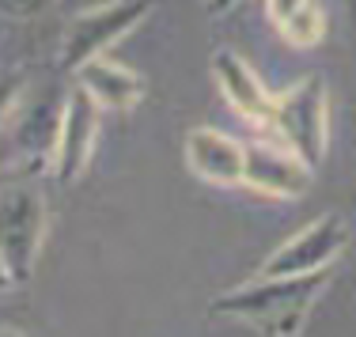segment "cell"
I'll use <instances>...</instances> for the list:
<instances>
[{"instance_id":"277c9868","label":"cell","mask_w":356,"mask_h":337,"mask_svg":"<svg viewBox=\"0 0 356 337\" xmlns=\"http://www.w3.org/2000/svg\"><path fill=\"white\" fill-rule=\"evenodd\" d=\"M61 103H65V95L27 99V91H23V99L12 106V114L0 125V174L49 171L57 122H61Z\"/></svg>"},{"instance_id":"8fae6325","label":"cell","mask_w":356,"mask_h":337,"mask_svg":"<svg viewBox=\"0 0 356 337\" xmlns=\"http://www.w3.org/2000/svg\"><path fill=\"white\" fill-rule=\"evenodd\" d=\"M72 80H76V88H83L99 106H103V114L106 110H114V114L133 110V106L144 103V91H148V83H144L140 72H133L129 65L114 61L110 54H99V57H91V61H83L80 69L72 72Z\"/></svg>"},{"instance_id":"5bb4252c","label":"cell","mask_w":356,"mask_h":337,"mask_svg":"<svg viewBox=\"0 0 356 337\" xmlns=\"http://www.w3.org/2000/svg\"><path fill=\"white\" fill-rule=\"evenodd\" d=\"M23 91H27V76H23V72L0 76V125H4L8 114H12V106L23 99Z\"/></svg>"},{"instance_id":"9a60e30c","label":"cell","mask_w":356,"mask_h":337,"mask_svg":"<svg viewBox=\"0 0 356 337\" xmlns=\"http://www.w3.org/2000/svg\"><path fill=\"white\" fill-rule=\"evenodd\" d=\"M15 288H19V281L12 277V269H8L4 254H0V296H8V292H15Z\"/></svg>"},{"instance_id":"5b68a950","label":"cell","mask_w":356,"mask_h":337,"mask_svg":"<svg viewBox=\"0 0 356 337\" xmlns=\"http://www.w3.org/2000/svg\"><path fill=\"white\" fill-rule=\"evenodd\" d=\"M159 0H110V4L88 8V12L72 15L69 27L61 35V54H57V69L76 72L83 61L99 54H110L129 31H137L152 15Z\"/></svg>"},{"instance_id":"ba28073f","label":"cell","mask_w":356,"mask_h":337,"mask_svg":"<svg viewBox=\"0 0 356 337\" xmlns=\"http://www.w3.org/2000/svg\"><path fill=\"white\" fill-rule=\"evenodd\" d=\"M315 171L300 151L281 145L277 137L250 140L247 159H243V186L273 201H300L315 186Z\"/></svg>"},{"instance_id":"30bf717a","label":"cell","mask_w":356,"mask_h":337,"mask_svg":"<svg viewBox=\"0 0 356 337\" xmlns=\"http://www.w3.org/2000/svg\"><path fill=\"white\" fill-rule=\"evenodd\" d=\"M209 72H213V83L224 95V103L239 117H247V122L266 129L269 114H273V91L266 88V80L254 72V65L247 57H239L235 49H213Z\"/></svg>"},{"instance_id":"8992f818","label":"cell","mask_w":356,"mask_h":337,"mask_svg":"<svg viewBox=\"0 0 356 337\" xmlns=\"http://www.w3.org/2000/svg\"><path fill=\"white\" fill-rule=\"evenodd\" d=\"M349 243H353V231H349V224H345V216L341 213H322L307 227H300L292 239H284L281 247L269 250V258L261 262L258 273H269V277L322 273V269H334L341 262Z\"/></svg>"},{"instance_id":"3957f363","label":"cell","mask_w":356,"mask_h":337,"mask_svg":"<svg viewBox=\"0 0 356 337\" xmlns=\"http://www.w3.org/2000/svg\"><path fill=\"white\" fill-rule=\"evenodd\" d=\"M266 133L318 167L330 151V83L318 72H307L292 88L277 91Z\"/></svg>"},{"instance_id":"e0dca14e","label":"cell","mask_w":356,"mask_h":337,"mask_svg":"<svg viewBox=\"0 0 356 337\" xmlns=\"http://www.w3.org/2000/svg\"><path fill=\"white\" fill-rule=\"evenodd\" d=\"M345 12H349V23H356V0H345Z\"/></svg>"},{"instance_id":"6da1fadb","label":"cell","mask_w":356,"mask_h":337,"mask_svg":"<svg viewBox=\"0 0 356 337\" xmlns=\"http://www.w3.org/2000/svg\"><path fill=\"white\" fill-rule=\"evenodd\" d=\"M330 281H334V269L300 273V277L258 273L254 281L209 299V315L243 322L266 337H300L311 322L315 303L326 296Z\"/></svg>"},{"instance_id":"7c38bea8","label":"cell","mask_w":356,"mask_h":337,"mask_svg":"<svg viewBox=\"0 0 356 337\" xmlns=\"http://www.w3.org/2000/svg\"><path fill=\"white\" fill-rule=\"evenodd\" d=\"M266 15L277 27V35L296 49L322 46L330 31V15L322 0H266Z\"/></svg>"},{"instance_id":"52a82bcc","label":"cell","mask_w":356,"mask_h":337,"mask_svg":"<svg viewBox=\"0 0 356 337\" xmlns=\"http://www.w3.org/2000/svg\"><path fill=\"white\" fill-rule=\"evenodd\" d=\"M99 125H103V106L83 88L72 83L65 91L54 156H49V174H54L57 186H72V182L83 179L91 156H95V145H99Z\"/></svg>"},{"instance_id":"9c48e42d","label":"cell","mask_w":356,"mask_h":337,"mask_svg":"<svg viewBox=\"0 0 356 337\" xmlns=\"http://www.w3.org/2000/svg\"><path fill=\"white\" fill-rule=\"evenodd\" d=\"M182 159L193 179L209 186H243V159H247V140L232 137L213 125H193L182 137Z\"/></svg>"},{"instance_id":"7a4b0ae2","label":"cell","mask_w":356,"mask_h":337,"mask_svg":"<svg viewBox=\"0 0 356 337\" xmlns=\"http://www.w3.org/2000/svg\"><path fill=\"white\" fill-rule=\"evenodd\" d=\"M49 231V205L27 174H0V254L19 284L38 269Z\"/></svg>"},{"instance_id":"2e32d148","label":"cell","mask_w":356,"mask_h":337,"mask_svg":"<svg viewBox=\"0 0 356 337\" xmlns=\"http://www.w3.org/2000/svg\"><path fill=\"white\" fill-rule=\"evenodd\" d=\"M235 4H239V0H205L209 15H224V12H232Z\"/></svg>"},{"instance_id":"4fadbf2b","label":"cell","mask_w":356,"mask_h":337,"mask_svg":"<svg viewBox=\"0 0 356 337\" xmlns=\"http://www.w3.org/2000/svg\"><path fill=\"white\" fill-rule=\"evenodd\" d=\"M54 0H0V19H15V23H27L38 19Z\"/></svg>"}]
</instances>
